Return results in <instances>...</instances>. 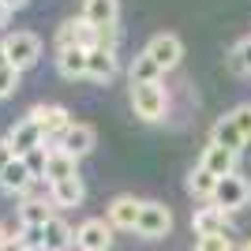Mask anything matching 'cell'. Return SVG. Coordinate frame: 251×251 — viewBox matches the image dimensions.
<instances>
[{
  "label": "cell",
  "instance_id": "cell-28",
  "mask_svg": "<svg viewBox=\"0 0 251 251\" xmlns=\"http://www.w3.org/2000/svg\"><path fill=\"white\" fill-rule=\"evenodd\" d=\"M232 120H236V127H240L244 131V139H251V101H244V105H236V109H232Z\"/></svg>",
  "mask_w": 251,
  "mask_h": 251
},
{
  "label": "cell",
  "instance_id": "cell-27",
  "mask_svg": "<svg viewBox=\"0 0 251 251\" xmlns=\"http://www.w3.org/2000/svg\"><path fill=\"white\" fill-rule=\"evenodd\" d=\"M23 161H26V169L34 173V180H42V176H45V161H49V150L38 147V150H30V154L23 157Z\"/></svg>",
  "mask_w": 251,
  "mask_h": 251
},
{
  "label": "cell",
  "instance_id": "cell-6",
  "mask_svg": "<svg viewBox=\"0 0 251 251\" xmlns=\"http://www.w3.org/2000/svg\"><path fill=\"white\" fill-rule=\"evenodd\" d=\"M251 199V184L240 176V173H232V176H221L218 180V191H214V206H221L225 214L232 210H244Z\"/></svg>",
  "mask_w": 251,
  "mask_h": 251
},
{
  "label": "cell",
  "instance_id": "cell-29",
  "mask_svg": "<svg viewBox=\"0 0 251 251\" xmlns=\"http://www.w3.org/2000/svg\"><path fill=\"white\" fill-rule=\"evenodd\" d=\"M19 236L30 244V251H42V229H19Z\"/></svg>",
  "mask_w": 251,
  "mask_h": 251
},
{
  "label": "cell",
  "instance_id": "cell-9",
  "mask_svg": "<svg viewBox=\"0 0 251 251\" xmlns=\"http://www.w3.org/2000/svg\"><path fill=\"white\" fill-rule=\"evenodd\" d=\"M143 52H147L161 72H173V68L180 64V56H184V42H180L176 34H154Z\"/></svg>",
  "mask_w": 251,
  "mask_h": 251
},
{
  "label": "cell",
  "instance_id": "cell-8",
  "mask_svg": "<svg viewBox=\"0 0 251 251\" xmlns=\"http://www.w3.org/2000/svg\"><path fill=\"white\" fill-rule=\"evenodd\" d=\"M4 143L11 147V154H15V157H26L30 150L45 147V131H42L38 124H34L30 116H23L19 124H11V131L4 135Z\"/></svg>",
  "mask_w": 251,
  "mask_h": 251
},
{
  "label": "cell",
  "instance_id": "cell-10",
  "mask_svg": "<svg viewBox=\"0 0 251 251\" xmlns=\"http://www.w3.org/2000/svg\"><path fill=\"white\" fill-rule=\"evenodd\" d=\"M139 210H143V202H139L135 195H116V199L105 206V221H109L113 229H135Z\"/></svg>",
  "mask_w": 251,
  "mask_h": 251
},
{
  "label": "cell",
  "instance_id": "cell-5",
  "mask_svg": "<svg viewBox=\"0 0 251 251\" xmlns=\"http://www.w3.org/2000/svg\"><path fill=\"white\" fill-rule=\"evenodd\" d=\"M26 116H30L34 124L45 131V139H52V147H56V143L64 139V131L75 124L72 116H68V109H64V105H34Z\"/></svg>",
  "mask_w": 251,
  "mask_h": 251
},
{
  "label": "cell",
  "instance_id": "cell-23",
  "mask_svg": "<svg viewBox=\"0 0 251 251\" xmlns=\"http://www.w3.org/2000/svg\"><path fill=\"white\" fill-rule=\"evenodd\" d=\"M214 191H218V176L210 173V169H191V176H188V195H195V199H206L214 202Z\"/></svg>",
  "mask_w": 251,
  "mask_h": 251
},
{
  "label": "cell",
  "instance_id": "cell-11",
  "mask_svg": "<svg viewBox=\"0 0 251 251\" xmlns=\"http://www.w3.org/2000/svg\"><path fill=\"white\" fill-rule=\"evenodd\" d=\"M191 229H195V236L229 232V214H225L221 206H214V202H206V206H199L195 214H191Z\"/></svg>",
  "mask_w": 251,
  "mask_h": 251
},
{
  "label": "cell",
  "instance_id": "cell-33",
  "mask_svg": "<svg viewBox=\"0 0 251 251\" xmlns=\"http://www.w3.org/2000/svg\"><path fill=\"white\" fill-rule=\"evenodd\" d=\"M11 157H15V154H11V147L4 143V139H0V173H4V169L11 165Z\"/></svg>",
  "mask_w": 251,
  "mask_h": 251
},
{
  "label": "cell",
  "instance_id": "cell-17",
  "mask_svg": "<svg viewBox=\"0 0 251 251\" xmlns=\"http://www.w3.org/2000/svg\"><path fill=\"white\" fill-rule=\"evenodd\" d=\"M52 202L49 199H23L19 202V229H45L52 221Z\"/></svg>",
  "mask_w": 251,
  "mask_h": 251
},
{
  "label": "cell",
  "instance_id": "cell-12",
  "mask_svg": "<svg viewBox=\"0 0 251 251\" xmlns=\"http://www.w3.org/2000/svg\"><path fill=\"white\" fill-rule=\"evenodd\" d=\"M94 143H98V131L90 124H72L56 147H60L64 154H72V157H86L90 150H94Z\"/></svg>",
  "mask_w": 251,
  "mask_h": 251
},
{
  "label": "cell",
  "instance_id": "cell-31",
  "mask_svg": "<svg viewBox=\"0 0 251 251\" xmlns=\"http://www.w3.org/2000/svg\"><path fill=\"white\" fill-rule=\"evenodd\" d=\"M232 49L240 52V60H244V68H248V75H251V38H244V42H236Z\"/></svg>",
  "mask_w": 251,
  "mask_h": 251
},
{
  "label": "cell",
  "instance_id": "cell-4",
  "mask_svg": "<svg viewBox=\"0 0 251 251\" xmlns=\"http://www.w3.org/2000/svg\"><path fill=\"white\" fill-rule=\"evenodd\" d=\"M98 26H90V23L79 15V19H68L60 23V30H56V49H98Z\"/></svg>",
  "mask_w": 251,
  "mask_h": 251
},
{
  "label": "cell",
  "instance_id": "cell-13",
  "mask_svg": "<svg viewBox=\"0 0 251 251\" xmlns=\"http://www.w3.org/2000/svg\"><path fill=\"white\" fill-rule=\"evenodd\" d=\"M72 176H79V157H72V154H64L60 147H49V161H45V184H60V180H72Z\"/></svg>",
  "mask_w": 251,
  "mask_h": 251
},
{
  "label": "cell",
  "instance_id": "cell-26",
  "mask_svg": "<svg viewBox=\"0 0 251 251\" xmlns=\"http://www.w3.org/2000/svg\"><path fill=\"white\" fill-rule=\"evenodd\" d=\"M19 79H23V72H15V68H0V101L19 90Z\"/></svg>",
  "mask_w": 251,
  "mask_h": 251
},
{
  "label": "cell",
  "instance_id": "cell-37",
  "mask_svg": "<svg viewBox=\"0 0 251 251\" xmlns=\"http://www.w3.org/2000/svg\"><path fill=\"white\" fill-rule=\"evenodd\" d=\"M8 240V229H4V221H0V244Z\"/></svg>",
  "mask_w": 251,
  "mask_h": 251
},
{
  "label": "cell",
  "instance_id": "cell-35",
  "mask_svg": "<svg viewBox=\"0 0 251 251\" xmlns=\"http://www.w3.org/2000/svg\"><path fill=\"white\" fill-rule=\"evenodd\" d=\"M4 4H8L11 11H19V8H26V0H4Z\"/></svg>",
  "mask_w": 251,
  "mask_h": 251
},
{
  "label": "cell",
  "instance_id": "cell-36",
  "mask_svg": "<svg viewBox=\"0 0 251 251\" xmlns=\"http://www.w3.org/2000/svg\"><path fill=\"white\" fill-rule=\"evenodd\" d=\"M0 68H11V64H8V52H4V42H0Z\"/></svg>",
  "mask_w": 251,
  "mask_h": 251
},
{
  "label": "cell",
  "instance_id": "cell-24",
  "mask_svg": "<svg viewBox=\"0 0 251 251\" xmlns=\"http://www.w3.org/2000/svg\"><path fill=\"white\" fill-rule=\"evenodd\" d=\"M161 75H165V72H161V68L150 60L147 52H139L135 60H131V68H127V79H131V86H135V83H161Z\"/></svg>",
  "mask_w": 251,
  "mask_h": 251
},
{
  "label": "cell",
  "instance_id": "cell-3",
  "mask_svg": "<svg viewBox=\"0 0 251 251\" xmlns=\"http://www.w3.org/2000/svg\"><path fill=\"white\" fill-rule=\"evenodd\" d=\"M135 232L143 236V240H161V236H169V232H173V210H169L165 202L147 199V202H143V210H139Z\"/></svg>",
  "mask_w": 251,
  "mask_h": 251
},
{
  "label": "cell",
  "instance_id": "cell-32",
  "mask_svg": "<svg viewBox=\"0 0 251 251\" xmlns=\"http://www.w3.org/2000/svg\"><path fill=\"white\" fill-rule=\"evenodd\" d=\"M225 60H229V72H232V75H248V68H244V60H240V52H236V49H229V56H225Z\"/></svg>",
  "mask_w": 251,
  "mask_h": 251
},
{
  "label": "cell",
  "instance_id": "cell-18",
  "mask_svg": "<svg viewBox=\"0 0 251 251\" xmlns=\"http://www.w3.org/2000/svg\"><path fill=\"white\" fill-rule=\"evenodd\" d=\"M75 244V229L60 214H52V221L42 229V251H68Z\"/></svg>",
  "mask_w": 251,
  "mask_h": 251
},
{
  "label": "cell",
  "instance_id": "cell-21",
  "mask_svg": "<svg viewBox=\"0 0 251 251\" xmlns=\"http://www.w3.org/2000/svg\"><path fill=\"white\" fill-rule=\"evenodd\" d=\"M30 184H34V173L26 169V161H23V157H11V165L0 173V188L8 191V195H23Z\"/></svg>",
  "mask_w": 251,
  "mask_h": 251
},
{
  "label": "cell",
  "instance_id": "cell-14",
  "mask_svg": "<svg viewBox=\"0 0 251 251\" xmlns=\"http://www.w3.org/2000/svg\"><path fill=\"white\" fill-rule=\"evenodd\" d=\"M120 64H116V49H90V60H86V79L94 83H113Z\"/></svg>",
  "mask_w": 251,
  "mask_h": 251
},
{
  "label": "cell",
  "instance_id": "cell-1",
  "mask_svg": "<svg viewBox=\"0 0 251 251\" xmlns=\"http://www.w3.org/2000/svg\"><path fill=\"white\" fill-rule=\"evenodd\" d=\"M127 98H131L135 116H143L147 124L165 120V113H169V90L161 83H135L131 90H127Z\"/></svg>",
  "mask_w": 251,
  "mask_h": 251
},
{
  "label": "cell",
  "instance_id": "cell-7",
  "mask_svg": "<svg viewBox=\"0 0 251 251\" xmlns=\"http://www.w3.org/2000/svg\"><path fill=\"white\" fill-rule=\"evenodd\" d=\"M113 225L105 218H86L79 229H75V248L79 251H109L113 248Z\"/></svg>",
  "mask_w": 251,
  "mask_h": 251
},
{
  "label": "cell",
  "instance_id": "cell-20",
  "mask_svg": "<svg viewBox=\"0 0 251 251\" xmlns=\"http://www.w3.org/2000/svg\"><path fill=\"white\" fill-rule=\"evenodd\" d=\"M116 15H120V0H83V19L90 26H116Z\"/></svg>",
  "mask_w": 251,
  "mask_h": 251
},
{
  "label": "cell",
  "instance_id": "cell-15",
  "mask_svg": "<svg viewBox=\"0 0 251 251\" xmlns=\"http://www.w3.org/2000/svg\"><path fill=\"white\" fill-rule=\"evenodd\" d=\"M86 199V188H83V180L72 176V180H60V184H52L49 188V202L56 210H75V206H83Z\"/></svg>",
  "mask_w": 251,
  "mask_h": 251
},
{
  "label": "cell",
  "instance_id": "cell-19",
  "mask_svg": "<svg viewBox=\"0 0 251 251\" xmlns=\"http://www.w3.org/2000/svg\"><path fill=\"white\" fill-rule=\"evenodd\" d=\"M236 157H240V154H232V150L218 147V143H210V147L202 150V161H199V165L210 169V173L221 180V176H232V173H236Z\"/></svg>",
  "mask_w": 251,
  "mask_h": 251
},
{
  "label": "cell",
  "instance_id": "cell-22",
  "mask_svg": "<svg viewBox=\"0 0 251 251\" xmlns=\"http://www.w3.org/2000/svg\"><path fill=\"white\" fill-rule=\"evenodd\" d=\"M86 60H90L86 49H56V68L64 79H86Z\"/></svg>",
  "mask_w": 251,
  "mask_h": 251
},
{
  "label": "cell",
  "instance_id": "cell-38",
  "mask_svg": "<svg viewBox=\"0 0 251 251\" xmlns=\"http://www.w3.org/2000/svg\"><path fill=\"white\" fill-rule=\"evenodd\" d=\"M240 251H251V240H248V244H244V248H240Z\"/></svg>",
  "mask_w": 251,
  "mask_h": 251
},
{
  "label": "cell",
  "instance_id": "cell-34",
  "mask_svg": "<svg viewBox=\"0 0 251 251\" xmlns=\"http://www.w3.org/2000/svg\"><path fill=\"white\" fill-rule=\"evenodd\" d=\"M8 19H11V8L4 4V0H0V26H8Z\"/></svg>",
  "mask_w": 251,
  "mask_h": 251
},
{
  "label": "cell",
  "instance_id": "cell-25",
  "mask_svg": "<svg viewBox=\"0 0 251 251\" xmlns=\"http://www.w3.org/2000/svg\"><path fill=\"white\" fill-rule=\"evenodd\" d=\"M195 251H236L229 232H214V236H195Z\"/></svg>",
  "mask_w": 251,
  "mask_h": 251
},
{
  "label": "cell",
  "instance_id": "cell-30",
  "mask_svg": "<svg viewBox=\"0 0 251 251\" xmlns=\"http://www.w3.org/2000/svg\"><path fill=\"white\" fill-rule=\"evenodd\" d=\"M0 251H30V244H26L19 232H15V236H8V240L0 244Z\"/></svg>",
  "mask_w": 251,
  "mask_h": 251
},
{
  "label": "cell",
  "instance_id": "cell-2",
  "mask_svg": "<svg viewBox=\"0 0 251 251\" xmlns=\"http://www.w3.org/2000/svg\"><path fill=\"white\" fill-rule=\"evenodd\" d=\"M4 52H8V64L15 72H26V68H34L38 56H42V38L30 34V30H15V34L4 38Z\"/></svg>",
  "mask_w": 251,
  "mask_h": 251
},
{
  "label": "cell",
  "instance_id": "cell-16",
  "mask_svg": "<svg viewBox=\"0 0 251 251\" xmlns=\"http://www.w3.org/2000/svg\"><path fill=\"white\" fill-rule=\"evenodd\" d=\"M210 143H218V147L232 150V154H240V150L248 147V139H244V131L236 127L232 116H218V120H214V127H210Z\"/></svg>",
  "mask_w": 251,
  "mask_h": 251
}]
</instances>
